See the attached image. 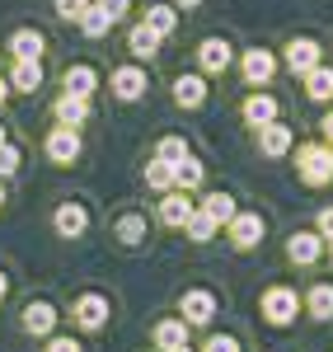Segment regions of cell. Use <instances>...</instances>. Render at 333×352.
I'll list each match as a JSON object with an SVG mask.
<instances>
[{
	"mask_svg": "<svg viewBox=\"0 0 333 352\" xmlns=\"http://www.w3.org/2000/svg\"><path fill=\"white\" fill-rule=\"evenodd\" d=\"M296 174L306 188H329L333 184V146L329 141H306L296 146Z\"/></svg>",
	"mask_w": 333,
	"mask_h": 352,
	"instance_id": "6da1fadb",
	"label": "cell"
},
{
	"mask_svg": "<svg viewBox=\"0 0 333 352\" xmlns=\"http://www.w3.org/2000/svg\"><path fill=\"white\" fill-rule=\"evenodd\" d=\"M258 310H263V320L268 324H296V315H301V296H296V287H268L263 300H258Z\"/></svg>",
	"mask_w": 333,
	"mask_h": 352,
	"instance_id": "7a4b0ae2",
	"label": "cell"
},
{
	"mask_svg": "<svg viewBox=\"0 0 333 352\" xmlns=\"http://www.w3.org/2000/svg\"><path fill=\"white\" fill-rule=\"evenodd\" d=\"M108 89H113V99H122V104H137V99H146V89H150V80H146V66H137V61L117 66V71L108 76Z\"/></svg>",
	"mask_w": 333,
	"mask_h": 352,
	"instance_id": "3957f363",
	"label": "cell"
},
{
	"mask_svg": "<svg viewBox=\"0 0 333 352\" xmlns=\"http://www.w3.org/2000/svg\"><path fill=\"white\" fill-rule=\"evenodd\" d=\"M282 61H286V71H291V76H301V80H306L310 71L324 61V47H319L314 38H291V43H286V52H282Z\"/></svg>",
	"mask_w": 333,
	"mask_h": 352,
	"instance_id": "277c9868",
	"label": "cell"
},
{
	"mask_svg": "<svg viewBox=\"0 0 333 352\" xmlns=\"http://www.w3.org/2000/svg\"><path fill=\"white\" fill-rule=\"evenodd\" d=\"M197 66H202V76H225V71L235 66V47H230L225 38H202Z\"/></svg>",
	"mask_w": 333,
	"mask_h": 352,
	"instance_id": "5b68a950",
	"label": "cell"
},
{
	"mask_svg": "<svg viewBox=\"0 0 333 352\" xmlns=\"http://www.w3.org/2000/svg\"><path fill=\"white\" fill-rule=\"evenodd\" d=\"M179 315H183V324H211L216 320V296L207 292V287H193V292H183V300H179Z\"/></svg>",
	"mask_w": 333,
	"mask_h": 352,
	"instance_id": "8992f818",
	"label": "cell"
},
{
	"mask_svg": "<svg viewBox=\"0 0 333 352\" xmlns=\"http://www.w3.org/2000/svg\"><path fill=\"white\" fill-rule=\"evenodd\" d=\"M240 76H244V85H268L273 76H277V56L268 52V47H249V52L240 56Z\"/></svg>",
	"mask_w": 333,
	"mask_h": 352,
	"instance_id": "52a82bcc",
	"label": "cell"
},
{
	"mask_svg": "<svg viewBox=\"0 0 333 352\" xmlns=\"http://www.w3.org/2000/svg\"><path fill=\"white\" fill-rule=\"evenodd\" d=\"M263 235H268V226H263L258 212H235V221H230V244L235 249H258Z\"/></svg>",
	"mask_w": 333,
	"mask_h": 352,
	"instance_id": "ba28073f",
	"label": "cell"
},
{
	"mask_svg": "<svg viewBox=\"0 0 333 352\" xmlns=\"http://www.w3.org/2000/svg\"><path fill=\"white\" fill-rule=\"evenodd\" d=\"M258 151H263L268 160H282V155L296 151V132H291L286 122H268V127H258Z\"/></svg>",
	"mask_w": 333,
	"mask_h": 352,
	"instance_id": "9c48e42d",
	"label": "cell"
},
{
	"mask_svg": "<svg viewBox=\"0 0 333 352\" xmlns=\"http://www.w3.org/2000/svg\"><path fill=\"white\" fill-rule=\"evenodd\" d=\"M47 160H56V164H76V160H80V132L56 122L52 132H47Z\"/></svg>",
	"mask_w": 333,
	"mask_h": 352,
	"instance_id": "30bf717a",
	"label": "cell"
},
{
	"mask_svg": "<svg viewBox=\"0 0 333 352\" xmlns=\"http://www.w3.org/2000/svg\"><path fill=\"white\" fill-rule=\"evenodd\" d=\"M174 104H179V109H202V104H207V76H202V71H183V76H179V80H174Z\"/></svg>",
	"mask_w": 333,
	"mask_h": 352,
	"instance_id": "8fae6325",
	"label": "cell"
},
{
	"mask_svg": "<svg viewBox=\"0 0 333 352\" xmlns=\"http://www.w3.org/2000/svg\"><path fill=\"white\" fill-rule=\"evenodd\" d=\"M71 320H76L80 329H89V333H94V329H104V324H108V300L94 296V292H84V296L71 305Z\"/></svg>",
	"mask_w": 333,
	"mask_h": 352,
	"instance_id": "7c38bea8",
	"label": "cell"
},
{
	"mask_svg": "<svg viewBox=\"0 0 333 352\" xmlns=\"http://www.w3.org/2000/svg\"><path fill=\"white\" fill-rule=\"evenodd\" d=\"M52 226H56V235H61V240H80L84 230H89V212H84L80 202H61V207H56V217H52Z\"/></svg>",
	"mask_w": 333,
	"mask_h": 352,
	"instance_id": "4fadbf2b",
	"label": "cell"
},
{
	"mask_svg": "<svg viewBox=\"0 0 333 352\" xmlns=\"http://www.w3.org/2000/svg\"><path fill=\"white\" fill-rule=\"evenodd\" d=\"M155 212H160V226L179 230V226H188V217H193L197 207L188 202V192H183V188H174V192H165V197H160V207H155Z\"/></svg>",
	"mask_w": 333,
	"mask_h": 352,
	"instance_id": "5bb4252c",
	"label": "cell"
},
{
	"mask_svg": "<svg viewBox=\"0 0 333 352\" xmlns=\"http://www.w3.org/2000/svg\"><path fill=\"white\" fill-rule=\"evenodd\" d=\"M319 254H324V235H319V230H301V235H291V240H286V258H291V263H301V268L319 263Z\"/></svg>",
	"mask_w": 333,
	"mask_h": 352,
	"instance_id": "9a60e30c",
	"label": "cell"
},
{
	"mask_svg": "<svg viewBox=\"0 0 333 352\" xmlns=\"http://www.w3.org/2000/svg\"><path fill=\"white\" fill-rule=\"evenodd\" d=\"M99 89V71L94 66H84V61H76V66H66V76H61V94H76V99H89Z\"/></svg>",
	"mask_w": 333,
	"mask_h": 352,
	"instance_id": "2e32d148",
	"label": "cell"
},
{
	"mask_svg": "<svg viewBox=\"0 0 333 352\" xmlns=\"http://www.w3.org/2000/svg\"><path fill=\"white\" fill-rule=\"evenodd\" d=\"M43 52H47V38H43L38 28L10 33V56H14V61H43Z\"/></svg>",
	"mask_w": 333,
	"mask_h": 352,
	"instance_id": "e0dca14e",
	"label": "cell"
},
{
	"mask_svg": "<svg viewBox=\"0 0 333 352\" xmlns=\"http://www.w3.org/2000/svg\"><path fill=\"white\" fill-rule=\"evenodd\" d=\"M244 122H249L253 132H258V127H268V122H277V99H273V94H263V89H253L249 99H244Z\"/></svg>",
	"mask_w": 333,
	"mask_h": 352,
	"instance_id": "ac0fdd59",
	"label": "cell"
},
{
	"mask_svg": "<svg viewBox=\"0 0 333 352\" xmlns=\"http://www.w3.org/2000/svg\"><path fill=\"white\" fill-rule=\"evenodd\" d=\"M56 324V310L52 300H28L24 305V333H33V338H47Z\"/></svg>",
	"mask_w": 333,
	"mask_h": 352,
	"instance_id": "d6986e66",
	"label": "cell"
},
{
	"mask_svg": "<svg viewBox=\"0 0 333 352\" xmlns=\"http://www.w3.org/2000/svg\"><path fill=\"white\" fill-rule=\"evenodd\" d=\"M160 43H165V38H160V33H155L150 24H137L132 33H127V52L137 56V61H155V52H160Z\"/></svg>",
	"mask_w": 333,
	"mask_h": 352,
	"instance_id": "ffe728a7",
	"label": "cell"
},
{
	"mask_svg": "<svg viewBox=\"0 0 333 352\" xmlns=\"http://www.w3.org/2000/svg\"><path fill=\"white\" fill-rule=\"evenodd\" d=\"M10 89H19V94H38V89H43V61H14V71H10Z\"/></svg>",
	"mask_w": 333,
	"mask_h": 352,
	"instance_id": "44dd1931",
	"label": "cell"
},
{
	"mask_svg": "<svg viewBox=\"0 0 333 352\" xmlns=\"http://www.w3.org/2000/svg\"><path fill=\"white\" fill-rule=\"evenodd\" d=\"M155 348L160 352L188 348V324H183V320H160V324H155Z\"/></svg>",
	"mask_w": 333,
	"mask_h": 352,
	"instance_id": "7402d4cb",
	"label": "cell"
},
{
	"mask_svg": "<svg viewBox=\"0 0 333 352\" xmlns=\"http://www.w3.org/2000/svg\"><path fill=\"white\" fill-rule=\"evenodd\" d=\"M306 94L314 99V104H329L333 99V66L329 61H319V66L306 76Z\"/></svg>",
	"mask_w": 333,
	"mask_h": 352,
	"instance_id": "603a6c76",
	"label": "cell"
},
{
	"mask_svg": "<svg viewBox=\"0 0 333 352\" xmlns=\"http://www.w3.org/2000/svg\"><path fill=\"white\" fill-rule=\"evenodd\" d=\"M84 118H89V99H76V94H61V99H56V122H61V127H76V132H80Z\"/></svg>",
	"mask_w": 333,
	"mask_h": 352,
	"instance_id": "cb8c5ba5",
	"label": "cell"
},
{
	"mask_svg": "<svg viewBox=\"0 0 333 352\" xmlns=\"http://www.w3.org/2000/svg\"><path fill=\"white\" fill-rule=\"evenodd\" d=\"M141 24H150L155 33H160V38H169V33L179 28V10H174V5H146Z\"/></svg>",
	"mask_w": 333,
	"mask_h": 352,
	"instance_id": "d4e9b609",
	"label": "cell"
},
{
	"mask_svg": "<svg viewBox=\"0 0 333 352\" xmlns=\"http://www.w3.org/2000/svg\"><path fill=\"white\" fill-rule=\"evenodd\" d=\"M113 24H117V19H113L104 5H89V10H84V19H80V33H84V38H108Z\"/></svg>",
	"mask_w": 333,
	"mask_h": 352,
	"instance_id": "484cf974",
	"label": "cell"
},
{
	"mask_svg": "<svg viewBox=\"0 0 333 352\" xmlns=\"http://www.w3.org/2000/svg\"><path fill=\"white\" fill-rule=\"evenodd\" d=\"M146 184H150L155 192H174V188H179V174H174V164H169V160H150V164H146Z\"/></svg>",
	"mask_w": 333,
	"mask_h": 352,
	"instance_id": "4316f807",
	"label": "cell"
},
{
	"mask_svg": "<svg viewBox=\"0 0 333 352\" xmlns=\"http://www.w3.org/2000/svg\"><path fill=\"white\" fill-rule=\"evenodd\" d=\"M306 310L314 315V320H333V282H319V287H310Z\"/></svg>",
	"mask_w": 333,
	"mask_h": 352,
	"instance_id": "83f0119b",
	"label": "cell"
},
{
	"mask_svg": "<svg viewBox=\"0 0 333 352\" xmlns=\"http://www.w3.org/2000/svg\"><path fill=\"white\" fill-rule=\"evenodd\" d=\"M216 226H221V221L211 217V212H202V207H197L193 217H188V226H183V230H188V235H193L197 244H207L211 235H216Z\"/></svg>",
	"mask_w": 333,
	"mask_h": 352,
	"instance_id": "f1b7e54d",
	"label": "cell"
},
{
	"mask_svg": "<svg viewBox=\"0 0 333 352\" xmlns=\"http://www.w3.org/2000/svg\"><path fill=\"white\" fill-rule=\"evenodd\" d=\"M202 212H211V217L221 221V226H230V221H235V197H230V192H207Z\"/></svg>",
	"mask_w": 333,
	"mask_h": 352,
	"instance_id": "f546056e",
	"label": "cell"
},
{
	"mask_svg": "<svg viewBox=\"0 0 333 352\" xmlns=\"http://www.w3.org/2000/svg\"><path fill=\"white\" fill-rule=\"evenodd\" d=\"M188 155H193V151H188V141H183V136H165V141H160V151H155V160H169L174 169L188 160Z\"/></svg>",
	"mask_w": 333,
	"mask_h": 352,
	"instance_id": "4dcf8cb0",
	"label": "cell"
},
{
	"mask_svg": "<svg viewBox=\"0 0 333 352\" xmlns=\"http://www.w3.org/2000/svg\"><path fill=\"white\" fill-rule=\"evenodd\" d=\"M174 174H179V188H183V192H188V188H202V179H207V169H202V160H197V155H188V160L179 164Z\"/></svg>",
	"mask_w": 333,
	"mask_h": 352,
	"instance_id": "1f68e13d",
	"label": "cell"
},
{
	"mask_svg": "<svg viewBox=\"0 0 333 352\" xmlns=\"http://www.w3.org/2000/svg\"><path fill=\"white\" fill-rule=\"evenodd\" d=\"M117 240H122V244L146 240V217H141V212H127V217L117 221Z\"/></svg>",
	"mask_w": 333,
	"mask_h": 352,
	"instance_id": "d6a6232c",
	"label": "cell"
},
{
	"mask_svg": "<svg viewBox=\"0 0 333 352\" xmlns=\"http://www.w3.org/2000/svg\"><path fill=\"white\" fill-rule=\"evenodd\" d=\"M94 0H52V10H56V19H66V24H80L84 19V10H89Z\"/></svg>",
	"mask_w": 333,
	"mask_h": 352,
	"instance_id": "836d02e7",
	"label": "cell"
},
{
	"mask_svg": "<svg viewBox=\"0 0 333 352\" xmlns=\"http://www.w3.org/2000/svg\"><path fill=\"white\" fill-rule=\"evenodd\" d=\"M19 160H24V155H19V146H10V141H5V146H0V179H10V174L19 169Z\"/></svg>",
	"mask_w": 333,
	"mask_h": 352,
	"instance_id": "e575fe53",
	"label": "cell"
},
{
	"mask_svg": "<svg viewBox=\"0 0 333 352\" xmlns=\"http://www.w3.org/2000/svg\"><path fill=\"white\" fill-rule=\"evenodd\" d=\"M202 352H240V338H230V333H211Z\"/></svg>",
	"mask_w": 333,
	"mask_h": 352,
	"instance_id": "d590c367",
	"label": "cell"
},
{
	"mask_svg": "<svg viewBox=\"0 0 333 352\" xmlns=\"http://www.w3.org/2000/svg\"><path fill=\"white\" fill-rule=\"evenodd\" d=\"M314 230H319V235H324V240L333 244V207H324V212H319V221H314Z\"/></svg>",
	"mask_w": 333,
	"mask_h": 352,
	"instance_id": "8d00e7d4",
	"label": "cell"
},
{
	"mask_svg": "<svg viewBox=\"0 0 333 352\" xmlns=\"http://www.w3.org/2000/svg\"><path fill=\"white\" fill-rule=\"evenodd\" d=\"M94 5H104V10H108L113 19H122V14H127V5H132V0H94Z\"/></svg>",
	"mask_w": 333,
	"mask_h": 352,
	"instance_id": "74e56055",
	"label": "cell"
},
{
	"mask_svg": "<svg viewBox=\"0 0 333 352\" xmlns=\"http://www.w3.org/2000/svg\"><path fill=\"white\" fill-rule=\"evenodd\" d=\"M47 352H80V343H76V338H52Z\"/></svg>",
	"mask_w": 333,
	"mask_h": 352,
	"instance_id": "f35d334b",
	"label": "cell"
},
{
	"mask_svg": "<svg viewBox=\"0 0 333 352\" xmlns=\"http://www.w3.org/2000/svg\"><path fill=\"white\" fill-rule=\"evenodd\" d=\"M319 132H324V141H329V146H333V109L324 113V118H319Z\"/></svg>",
	"mask_w": 333,
	"mask_h": 352,
	"instance_id": "ab89813d",
	"label": "cell"
},
{
	"mask_svg": "<svg viewBox=\"0 0 333 352\" xmlns=\"http://www.w3.org/2000/svg\"><path fill=\"white\" fill-rule=\"evenodd\" d=\"M169 5H174V10H197L202 0H169Z\"/></svg>",
	"mask_w": 333,
	"mask_h": 352,
	"instance_id": "60d3db41",
	"label": "cell"
},
{
	"mask_svg": "<svg viewBox=\"0 0 333 352\" xmlns=\"http://www.w3.org/2000/svg\"><path fill=\"white\" fill-rule=\"evenodd\" d=\"M5 99H10V80H0V109H5Z\"/></svg>",
	"mask_w": 333,
	"mask_h": 352,
	"instance_id": "b9f144b4",
	"label": "cell"
},
{
	"mask_svg": "<svg viewBox=\"0 0 333 352\" xmlns=\"http://www.w3.org/2000/svg\"><path fill=\"white\" fill-rule=\"evenodd\" d=\"M5 292H10V282H5V272H0V300H5Z\"/></svg>",
	"mask_w": 333,
	"mask_h": 352,
	"instance_id": "7bdbcfd3",
	"label": "cell"
},
{
	"mask_svg": "<svg viewBox=\"0 0 333 352\" xmlns=\"http://www.w3.org/2000/svg\"><path fill=\"white\" fill-rule=\"evenodd\" d=\"M0 207H5V184H0Z\"/></svg>",
	"mask_w": 333,
	"mask_h": 352,
	"instance_id": "ee69618b",
	"label": "cell"
},
{
	"mask_svg": "<svg viewBox=\"0 0 333 352\" xmlns=\"http://www.w3.org/2000/svg\"><path fill=\"white\" fill-rule=\"evenodd\" d=\"M0 146H5V127H0Z\"/></svg>",
	"mask_w": 333,
	"mask_h": 352,
	"instance_id": "f6af8a7d",
	"label": "cell"
},
{
	"mask_svg": "<svg viewBox=\"0 0 333 352\" xmlns=\"http://www.w3.org/2000/svg\"><path fill=\"white\" fill-rule=\"evenodd\" d=\"M174 352H193V348H174Z\"/></svg>",
	"mask_w": 333,
	"mask_h": 352,
	"instance_id": "bcb514c9",
	"label": "cell"
},
{
	"mask_svg": "<svg viewBox=\"0 0 333 352\" xmlns=\"http://www.w3.org/2000/svg\"><path fill=\"white\" fill-rule=\"evenodd\" d=\"M329 254H333V249H329Z\"/></svg>",
	"mask_w": 333,
	"mask_h": 352,
	"instance_id": "7dc6e473",
	"label": "cell"
}]
</instances>
